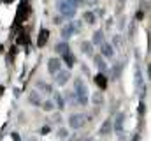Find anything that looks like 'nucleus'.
Wrapping results in <instances>:
<instances>
[{"label": "nucleus", "mask_w": 151, "mask_h": 141, "mask_svg": "<svg viewBox=\"0 0 151 141\" xmlns=\"http://www.w3.org/2000/svg\"><path fill=\"white\" fill-rule=\"evenodd\" d=\"M141 86H142V74H141V70L137 67V69H135V88L141 90Z\"/></svg>", "instance_id": "20"}, {"label": "nucleus", "mask_w": 151, "mask_h": 141, "mask_svg": "<svg viewBox=\"0 0 151 141\" xmlns=\"http://www.w3.org/2000/svg\"><path fill=\"white\" fill-rule=\"evenodd\" d=\"M83 18L86 20V23H88V25H93V23H95V14H93L91 11H86V12L83 14Z\"/></svg>", "instance_id": "21"}, {"label": "nucleus", "mask_w": 151, "mask_h": 141, "mask_svg": "<svg viewBox=\"0 0 151 141\" xmlns=\"http://www.w3.org/2000/svg\"><path fill=\"white\" fill-rule=\"evenodd\" d=\"M53 102H55V106H56L58 109H65V99H63V95H62V94H58V92H56V94H55V101H53Z\"/></svg>", "instance_id": "17"}, {"label": "nucleus", "mask_w": 151, "mask_h": 141, "mask_svg": "<svg viewBox=\"0 0 151 141\" xmlns=\"http://www.w3.org/2000/svg\"><path fill=\"white\" fill-rule=\"evenodd\" d=\"M28 102L32 106H40L42 104V94H39V90H32L28 94Z\"/></svg>", "instance_id": "8"}, {"label": "nucleus", "mask_w": 151, "mask_h": 141, "mask_svg": "<svg viewBox=\"0 0 151 141\" xmlns=\"http://www.w3.org/2000/svg\"><path fill=\"white\" fill-rule=\"evenodd\" d=\"M62 57H63V62L67 64V67H70V69H72V67H74V64H76V57H74V53H72V51L69 49V51H65V53H63Z\"/></svg>", "instance_id": "11"}, {"label": "nucleus", "mask_w": 151, "mask_h": 141, "mask_svg": "<svg viewBox=\"0 0 151 141\" xmlns=\"http://www.w3.org/2000/svg\"><path fill=\"white\" fill-rule=\"evenodd\" d=\"M74 94L77 97V104L86 106V102H88V88H86V85H84V81L81 78L74 79Z\"/></svg>", "instance_id": "1"}, {"label": "nucleus", "mask_w": 151, "mask_h": 141, "mask_svg": "<svg viewBox=\"0 0 151 141\" xmlns=\"http://www.w3.org/2000/svg\"><path fill=\"white\" fill-rule=\"evenodd\" d=\"M91 101H93V102H95L97 106H99V104H102V102H104V95H102V94H93Z\"/></svg>", "instance_id": "24"}, {"label": "nucleus", "mask_w": 151, "mask_h": 141, "mask_svg": "<svg viewBox=\"0 0 151 141\" xmlns=\"http://www.w3.org/2000/svg\"><path fill=\"white\" fill-rule=\"evenodd\" d=\"M69 136V132H67V129H60L58 131V138H62V140H65Z\"/></svg>", "instance_id": "25"}, {"label": "nucleus", "mask_w": 151, "mask_h": 141, "mask_svg": "<svg viewBox=\"0 0 151 141\" xmlns=\"http://www.w3.org/2000/svg\"><path fill=\"white\" fill-rule=\"evenodd\" d=\"M88 2H90V4H97L99 0H88Z\"/></svg>", "instance_id": "29"}, {"label": "nucleus", "mask_w": 151, "mask_h": 141, "mask_svg": "<svg viewBox=\"0 0 151 141\" xmlns=\"http://www.w3.org/2000/svg\"><path fill=\"white\" fill-rule=\"evenodd\" d=\"M95 85H97L99 88H102V90H104V88L107 86V78H106L102 72H100V74H97V76H95Z\"/></svg>", "instance_id": "14"}, {"label": "nucleus", "mask_w": 151, "mask_h": 141, "mask_svg": "<svg viewBox=\"0 0 151 141\" xmlns=\"http://www.w3.org/2000/svg\"><path fill=\"white\" fill-rule=\"evenodd\" d=\"M47 39H49V30L47 28H42L39 32V39H37V46L39 48H44L47 44Z\"/></svg>", "instance_id": "9"}, {"label": "nucleus", "mask_w": 151, "mask_h": 141, "mask_svg": "<svg viewBox=\"0 0 151 141\" xmlns=\"http://www.w3.org/2000/svg\"><path fill=\"white\" fill-rule=\"evenodd\" d=\"M142 16H144V12H142V11H139V12H137V20H142Z\"/></svg>", "instance_id": "27"}, {"label": "nucleus", "mask_w": 151, "mask_h": 141, "mask_svg": "<svg viewBox=\"0 0 151 141\" xmlns=\"http://www.w3.org/2000/svg\"><path fill=\"white\" fill-rule=\"evenodd\" d=\"M100 53H102V57H106V58H113L114 57V46L109 44V42H102V44H100Z\"/></svg>", "instance_id": "7"}, {"label": "nucleus", "mask_w": 151, "mask_h": 141, "mask_svg": "<svg viewBox=\"0 0 151 141\" xmlns=\"http://www.w3.org/2000/svg\"><path fill=\"white\" fill-rule=\"evenodd\" d=\"M81 49H83V53H84L86 57H93V44H91V42L84 41V42L81 44Z\"/></svg>", "instance_id": "15"}, {"label": "nucleus", "mask_w": 151, "mask_h": 141, "mask_svg": "<svg viewBox=\"0 0 151 141\" xmlns=\"http://www.w3.org/2000/svg\"><path fill=\"white\" fill-rule=\"evenodd\" d=\"M42 109H44V111H47V113H49V111H53V109H55V102H53V101H42Z\"/></svg>", "instance_id": "23"}, {"label": "nucleus", "mask_w": 151, "mask_h": 141, "mask_svg": "<svg viewBox=\"0 0 151 141\" xmlns=\"http://www.w3.org/2000/svg\"><path fill=\"white\" fill-rule=\"evenodd\" d=\"M84 124H86V116L83 115V113H72L70 116H69V127L70 129H81V127H84Z\"/></svg>", "instance_id": "3"}, {"label": "nucleus", "mask_w": 151, "mask_h": 141, "mask_svg": "<svg viewBox=\"0 0 151 141\" xmlns=\"http://www.w3.org/2000/svg\"><path fill=\"white\" fill-rule=\"evenodd\" d=\"M63 99H65V102H70V104H77V97H76L74 92H72V94H70V92H67Z\"/></svg>", "instance_id": "22"}, {"label": "nucleus", "mask_w": 151, "mask_h": 141, "mask_svg": "<svg viewBox=\"0 0 151 141\" xmlns=\"http://www.w3.org/2000/svg\"><path fill=\"white\" fill-rule=\"evenodd\" d=\"M37 90H40V92H44V94H51V85H47V83H44V81H37Z\"/></svg>", "instance_id": "19"}, {"label": "nucleus", "mask_w": 151, "mask_h": 141, "mask_svg": "<svg viewBox=\"0 0 151 141\" xmlns=\"http://www.w3.org/2000/svg\"><path fill=\"white\" fill-rule=\"evenodd\" d=\"M93 62H95V67L100 70V72H106V70H107V64H106V60H104V57H102V55L93 57Z\"/></svg>", "instance_id": "10"}, {"label": "nucleus", "mask_w": 151, "mask_h": 141, "mask_svg": "<svg viewBox=\"0 0 151 141\" xmlns=\"http://www.w3.org/2000/svg\"><path fill=\"white\" fill-rule=\"evenodd\" d=\"M72 4H76V5H81V4H84V0H70Z\"/></svg>", "instance_id": "26"}, {"label": "nucleus", "mask_w": 151, "mask_h": 141, "mask_svg": "<svg viewBox=\"0 0 151 141\" xmlns=\"http://www.w3.org/2000/svg\"><path fill=\"white\" fill-rule=\"evenodd\" d=\"M104 42V32L102 30H95L93 32V39H91V44H102Z\"/></svg>", "instance_id": "18"}, {"label": "nucleus", "mask_w": 151, "mask_h": 141, "mask_svg": "<svg viewBox=\"0 0 151 141\" xmlns=\"http://www.w3.org/2000/svg\"><path fill=\"white\" fill-rule=\"evenodd\" d=\"M76 23H67L63 28H62V37H63V41H69L72 35L76 34Z\"/></svg>", "instance_id": "6"}, {"label": "nucleus", "mask_w": 151, "mask_h": 141, "mask_svg": "<svg viewBox=\"0 0 151 141\" xmlns=\"http://www.w3.org/2000/svg\"><path fill=\"white\" fill-rule=\"evenodd\" d=\"M70 48H69V42L67 41H62V42H56V46H55V51L58 53V55H63L65 51H69Z\"/></svg>", "instance_id": "13"}, {"label": "nucleus", "mask_w": 151, "mask_h": 141, "mask_svg": "<svg viewBox=\"0 0 151 141\" xmlns=\"http://www.w3.org/2000/svg\"><path fill=\"white\" fill-rule=\"evenodd\" d=\"M56 9L63 18H74L77 12V5L72 4L70 0H58L56 2Z\"/></svg>", "instance_id": "2"}, {"label": "nucleus", "mask_w": 151, "mask_h": 141, "mask_svg": "<svg viewBox=\"0 0 151 141\" xmlns=\"http://www.w3.org/2000/svg\"><path fill=\"white\" fill-rule=\"evenodd\" d=\"M70 79V70H58L56 74H55V81H56V85L58 86H65L67 85V81Z\"/></svg>", "instance_id": "4"}, {"label": "nucleus", "mask_w": 151, "mask_h": 141, "mask_svg": "<svg viewBox=\"0 0 151 141\" xmlns=\"http://www.w3.org/2000/svg\"><path fill=\"white\" fill-rule=\"evenodd\" d=\"M58 70H62V60H60V58H56V57L49 58V60H47V72L55 76Z\"/></svg>", "instance_id": "5"}, {"label": "nucleus", "mask_w": 151, "mask_h": 141, "mask_svg": "<svg viewBox=\"0 0 151 141\" xmlns=\"http://www.w3.org/2000/svg\"><path fill=\"white\" fill-rule=\"evenodd\" d=\"M123 122H125V115H123V113H118V116H116V120H114V125H113V129L116 132H119V131L123 129Z\"/></svg>", "instance_id": "12"}, {"label": "nucleus", "mask_w": 151, "mask_h": 141, "mask_svg": "<svg viewBox=\"0 0 151 141\" xmlns=\"http://www.w3.org/2000/svg\"><path fill=\"white\" fill-rule=\"evenodd\" d=\"M84 141H93V138H86Z\"/></svg>", "instance_id": "30"}, {"label": "nucleus", "mask_w": 151, "mask_h": 141, "mask_svg": "<svg viewBox=\"0 0 151 141\" xmlns=\"http://www.w3.org/2000/svg\"><path fill=\"white\" fill-rule=\"evenodd\" d=\"M12 140H14V141H19V138H18V134H12Z\"/></svg>", "instance_id": "28"}, {"label": "nucleus", "mask_w": 151, "mask_h": 141, "mask_svg": "<svg viewBox=\"0 0 151 141\" xmlns=\"http://www.w3.org/2000/svg\"><path fill=\"white\" fill-rule=\"evenodd\" d=\"M111 131H113V122H111V120H106V122L102 124V127H100V131H99V132H100L102 136H107Z\"/></svg>", "instance_id": "16"}]
</instances>
